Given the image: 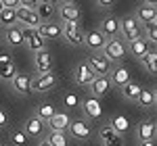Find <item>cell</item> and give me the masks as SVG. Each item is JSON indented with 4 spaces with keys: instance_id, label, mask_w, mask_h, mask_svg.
<instances>
[{
    "instance_id": "cell-19",
    "label": "cell",
    "mask_w": 157,
    "mask_h": 146,
    "mask_svg": "<svg viewBox=\"0 0 157 146\" xmlns=\"http://www.w3.org/2000/svg\"><path fill=\"white\" fill-rule=\"evenodd\" d=\"M136 136H138L140 142H151V140L155 138V123H153V121L138 123V127H136Z\"/></svg>"
},
{
    "instance_id": "cell-25",
    "label": "cell",
    "mask_w": 157,
    "mask_h": 146,
    "mask_svg": "<svg viewBox=\"0 0 157 146\" xmlns=\"http://www.w3.org/2000/svg\"><path fill=\"white\" fill-rule=\"evenodd\" d=\"M136 102H138L143 109H151V107H155V90L143 88L140 94H138V98H136Z\"/></svg>"
},
{
    "instance_id": "cell-5",
    "label": "cell",
    "mask_w": 157,
    "mask_h": 146,
    "mask_svg": "<svg viewBox=\"0 0 157 146\" xmlns=\"http://www.w3.org/2000/svg\"><path fill=\"white\" fill-rule=\"evenodd\" d=\"M157 4L155 2H145L143 6H138L136 9V15H134V19L138 21V25H151L155 23V17H157Z\"/></svg>"
},
{
    "instance_id": "cell-43",
    "label": "cell",
    "mask_w": 157,
    "mask_h": 146,
    "mask_svg": "<svg viewBox=\"0 0 157 146\" xmlns=\"http://www.w3.org/2000/svg\"><path fill=\"white\" fill-rule=\"evenodd\" d=\"M38 146H50V144H48V142H46V140H42V142H40V144H38Z\"/></svg>"
},
{
    "instance_id": "cell-44",
    "label": "cell",
    "mask_w": 157,
    "mask_h": 146,
    "mask_svg": "<svg viewBox=\"0 0 157 146\" xmlns=\"http://www.w3.org/2000/svg\"><path fill=\"white\" fill-rule=\"evenodd\" d=\"M4 11V4H2V0H0V13Z\"/></svg>"
},
{
    "instance_id": "cell-7",
    "label": "cell",
    "mask_w": 157,
    "mask_h": 146,
    "mask_svg": "<svg viewBox=\"0 0 157 146\" xmlns=\"http://www.w3.org/2000/svg\"><path fill=\"white\" fill-rule=\"evenodd\" d=\"M82 111H84V115L88 119H92V121H98V119H103V104H101V100L94 96L86 98L84 102H82Z\"/></svg>"
},
{
    "instance_id": "cell-41",
    "label": "cell",
    "mask_w": 157,
    "mask_h": 146,
    "mask_svg": "<svg viewBox=\"0 0 157 146\" xmlns=\"http://www.w3.org/2000/svg\"><path fill=\"white\" fill-rule=\"evenodd\" d=\"M6 61H11V59H9V52H6V48H0V65L6 63Z\"/></svg>"
},
{
    "instance_id": "cell-31",
    "label": "cell",
    "mask_w": 157,
    "mask_h": 146,
    "mask_svg": "<svg viewBox=\"0 0 157 146\" xmlns=\"http://www.w3.org/2000/svg\"><path fill=\"white\" fill-rule=\"evenodd\" d=\"M140 84H136V82H130V84H126L124 88H121V94H124V98H128V100H136L138 98V94H140Z\"/></svg>"
},
{
    "instance_id": "cell-42",
    "label": "cell",
    "mask_w": 157,
    "mask_h": 146,
    "mask_svg": "<svg viewBox=\"0 0 157 146\" xmlns=\"http://www.w3.org/2000/svg\"><path fill=\"white\" fill-rule=\"evenodd\" d=\"M140 146H155V142L151 140V142H140Z\"/></svg>"
},
{
    "instance_id": "cell-12",
    "label": "cell",
    "mask_w": 157,
    "mask_h": 146,
    "mask_svg": "<svg viewBox=\"0 0 157 146\" xmlns=\"http://www.w3.org/2000/svg\"><path fill=\"white\" fill-rule=\"evenodd\" d=\"M101 34L109 40H115V38L120 36V21L115 19V17H105L103 21H101V29H98Z\"/></svg>"
},
{
    "instance_id": "cell-15",
    "label": "cell",
    "mask_w": 157,
    "mask_h": 146,
    "mask_svg": "<svg viewBox=\"0 0 157 146\" xmlns=\"http://www.w3.org/2000/svg\"><path fill=\"white\" fill-rule=\"evenodd\" d=\"M13 90L23 96H29L32 94V77L25 73H17V77L13 79Z\"/></svg>"
},
{
    "instance_id": "cell-30",
    "label": "cell",
    "mask_w": 157,
    "mask_h": 146,
    "mask_svg": "<svg viewBox=\"0 0 157 146\" xmlns=\"http://www.w3.org/2000/svg\"><path fill=\"white\" fill-rule=\"evenodd\" d=\"M0 23L4 25L6 29H9V27H15V25L19 23V21H17V11H13V9H4V11L0 13Z\"/></svg>"
},
{
    "instance_id": "cell-35",
    "label": "cell",
    "mask_w": 157,
    "mask_h": 146,
    "mask_svg": "<svg viewBox=\"0 0 157 146\" xmlns=\"http://www.w3.org/2000/svg\"><path fill=\"white\" fill-rule=\"evenodd\" d=\"M11 142L15 146H23L25 142H27V136H25V132L23 130H11Z\"/></svg>"
},
{
    "instance_id": "cell-6",
    "label": "cell",
    "mask_w": 157,
    "mask_h": 146,
    "mask_svg": "<svg viewBox=\"0 0 157 146\" xmlns=\"http://www.w3.org/2000/svg\"><path fill=\"white\" fill-rule=\"evenodd\" d=\"M94 73H92V69L88 67V63H78L75 65V69H73V79H75V84L78 86H90L92 82H94Z\"/></svg>"
},
{
    "instance_id": "cell-29",
    "label": "cell",
    "mask_w": 157,
    "mask_h": 146,
    "mask_svg": "<svg viewBox=\"0 0 157 146\" xmlns=\"http://www.w3.org/2000/svg\"><path fill=\"white\" fill-rule=\"evenodd\" d=\"M130 52H132L134 57H138V59H143L147 52H149V42H147L145 38H140V40H136L130 44Z\"/></svg>"
},
{
    "instance_id": "cell-20",
    "label": "cell",
    "mask_w": 157,
    "mask_h": 146,
    "mask_svg": "<svg viewBox=\"0 0 157 146\" xmlns=\"http://www.w3.org/2000/svg\"><path fill=\"white\" fill-rule=\"evenodd\" d=\"M109 82L115 86H120V88H124L126 84H130L132 79H130V71L126 69V67H115L113 71H111V77H109Z\"/></svg>"
},
{
    "instance_id": "cell-36",
    "label": "cell",
    "mask_w": 157,
    "mask_h": 146,
    "mask_svg": "<svg viewBox=\"0 0 157 146\" xmlns=\"http://www.w3.org/2000/svg\"><path fill=\"white\" fill-rule=\"evenodd\" d=\"M145 40H147V42H153V44H157V25H155V23L145 25Z\"/></svg>"
},
{
    "instance_id": "cell-27",
    "label": "cell",
    "mask_w": 157,
    "mask_h": 146,
    "mask_svg": "<svg viewBox=\"0 0 157 146\" xmlns=\"http://www.w3.org/2000/svg\"><path fill=\"white\" fill-rule=\"evenodd\" d=\"M17 77V67H15V63L13 61H6L0 65V79H4V82H13Z\"/></svg>"
},
{
    "instance_id": "cell-33",
    "label": "cell",
    "mask_w": 157,
    "mask_h": 146,
    "mask_svg": "<svg viewBox=\"0 0 157 146\" xmlns=\"http://www.w3.org/2000/svg\"><path fill=\"white\" fill-rule=\"evenodd\" d=\"M27 46H29V50H34V52H42V50H46V40L36 31L34 36L27 40Z\"/></svg>"
},
{
    "instance_id": "cell-17",
    "label": "cell",
    "mask_w": 157,
    "mask_h": 146,
    "mask_svg": "<svg viewBox=\"0 0 157 146\" xmlns=\"http://www.w3.org/2000/svg\"><path fill=\"white\" fill-rule=\"evenodd\" d=\"M34 63H36V69L40 71V75H42V73H50V69H52V57H50L48 50L36 52Z\"/></svg>"
},
{
    "instance_id": "cell-38",
    "label": "cell",
    "mask_w": 157,
    "mask_h": 146,
    "mask_svg": "<svg viewBox=\"0 0 157 146\" xmlns=\"http://www.w3.org/2000/svg\"><path fill=\"white\" fill-rule=\"evenodd\" d=\"M2 4H4V9H13V11H17V9L21 6V0H2Z\"/></svg>"
},
{
    "instance_id": "cell-23",
    "label": "cell",
    "mask_w": 157,
    "mask_h": 146,
    "mask_svg": "<svg viewBox=\"0 0 157 146\" xmlns=\"http://www.w3.org/2000/svg\"><path fill=\"white\" fill-rule=\"evenodd\" d=\"M69 134H71L73 138H78V140H86V138H90V127H88V123H84V121H71Z\"/></svg>"
},
{
    "instance_id": "cell-4",
    "label": "cell",
    "mask_w": 157,
    "mask_h": 146,
    "mask_svg": "<svg viewBox=\"0 0 157 146\" xmlns=\"http://www.w3.org/2000/svg\"><path fill=\"white\" fill-rule=\"evenodd\" d=\"M57 84H59L57 73H42L36 79H32V92H50Z\"/></svg>"
},
{
    "instance_id": "cell-46",
    "label": "cell",
    "mask_w": 157,
    "mask_h": 146,
    "mask_svg": "<svg viewBox=\"0 0 157 146\" xmlns=\"http://www.w3.org/2000/svg\"><path fill=\"white\" fill-rule=\"evenodd\" d=\"M155 104H157V92H155Z\"/></svg>"
},
{
    "instance_id": "cell-14",
    "label": "cell",
    "mask_w": 157,
    "mask_h": 146,
    "mask_svg": "<svg viewBox=\"0 0 157 146\" xmlns=\"http://www.w3.org/2000/svg\"><path fill=\"white\" fill-rule=\"evenodd\" d=\"M98 138L103 140V144L105 146H124V140H121L120 134H115L109 125H103L101 130H98Z\"/></svg>"
},
{
    "instance_id": "cell-26",
    "label": "cell",
    "mask_w": 157,
    "mask_h": 146,
    "mask_svg": "<svg viewBox=\"0 0 157 146\" xmlns=\"http://www.w3.org/2000/svg\"><path fill=\"white\" fill-rule=\"evenodd\" d=\"M55 113H57V109L52 107V104H48V102H42V104H38L36 109V117L40 119V121L48 123L52 117H55Z\"/></svg>"
},
{
    "instance_id": "cell-16",
    "label": "cell",
    "mask_w": 157,
    "mask_h": 146,
    "mask_svg": "<svg viewBox=\"0 0 157 146\" xmlns=\"http://www.w3.org/2000/svg\"><path fill=\"white\" fill-rule=\"evenodd\" d=\"M44 125H46V123L40 121L36 115H34V117H29V119L25 121V130L23 132H25L27 138H40V136L44 134Z\"/></svg>"
},
{
    "instance_id": "cell-2",
    "label": "cell",
    "mask_w": 157,
    "mask_h": 146,
    "mask_svg": "<svg viewBox=\"0 0 157 146\" xmlns=\"http://www.w3.org/2000/svg\"><path fill=\"white\" fill-rule=\"evenodd\" d=\"M120 36L128 42V44H132V42H136V40H140L143 38V34H140V25H138V21L134 19V17H126L124 21H120Z\"/></svg>"
},
{
    "instance_id": "cell-49",
    "label": "cell",
    "mask_w": 157,
    "mask_h": 146,
    "mask_svg": "<svg viewBox=\"0 0 157 146\" xmlns=\"http://www.w3.org/2000/svg\"><path fill=\"white\" fill-rule=\"evenodd\" d=\"M0 146H2V144H0Z\"/></svg>"
},
{
    "instance_id": "cell-8",
    "label": "cell",
    "mask_w": 157,
    "mask_h": 146,
    "mask_svg": "<svg viewBox=\"0 0 157 146\" xmlns=\"http://www.w3.org/2000/svg\"><path fill=\"white\" fill-rule=\"evenodd\" d=\"M63 38L71 46H82L84 44V31L78 27V23H65L63 25Z\"/></svg>"
},
{
    "instance_id": "cell-21",
    "label": "cell",
    "mask_w": 157,
    "mask_h": 146,
    "mask_svg": "<svg viewBox=\"0 0 157 146\" xmlns=\"http://www.w3.org/2000/svg\"><path fill=\"white\" fill-rule=\"evenodd\" d=\"M38 34L44 38V40H52V38L63 36V27L59 23H42L40 29H38Z\"/></svg>"
},
{
    "instance_id": "cell-47",
    "label": "cell",
    "mask_w": 157,
    "mask_h": 146,
    "mask_svg": "<svg viewBox=\"0 0 157 146\" xmlns=\"http://www.w3.org/2000/svg\"><path fill=\"white\" fill-rule=\"evenodd\" d=\"M155 25H157V17H155Z\"/></svg>"
},
{
    "instance_id": "cell-11",
    "label": "cell",
    "mask_w": 157,
    "mask_h": 146,
    "mask_svg": "<svg viewBox=\"0 0 157 146\" xmlns=\"http://www.w3.org/2000/svg\"><path fill=\"white\" fill-rule=\"evenodd\" d=\"M84 44L90 50H103L107 46V38L103 36L98 29H90V31L84 34Z\"/></svg>"
},
{
    "instance_id": "cell-24",
    "label": "cell",
    "mask_w": 157,
    "mask_h": 146,
    "mask_svg": "<svg viewBox=\"0 0 157 146\" xmlns=\"http://www.w3.org/2000/svg\"><path fill=\"white\" fill-rule=\"evenodd\" d=\"M25 40H23V29L19 27V25H15V27H9L6 29V44L9 46H21Z\"/></svg>"
},
{
    "instance_id": "cell-40",
    "label": "cell",
    "mask_w": 157,
    "mask_h": 146,
    "mask_svg": "<svg viewBox=\"0 0 157 146\" xmlns=\"http://www.w3.org/2000/svg\"><path fill=\"white\" fill-rule=\"evenodd\" d=\"M97 4H98V6H103V9H113V6H115L113 0H97Z\"/></svg>"
},
{
    "instance_id": "cell-22",
    "label": "cell",
    "mask_w": 157,
    "mask_h": 146,
    "mask_svg": "<svg viewBox=\"0 0 157 146\" xmlns=\"http://www.w3.org/2000/svg\"><path fill=\"white\" fill-rule=\"evenodd\" d=\"M109 127L115 132V134H126L128 130H130V121L124 117V115H113L111 119H109Z\"/></svg>"
},
{
    "instance_id": "cell-32",
    "label": "cell",
    "mask_w": 157,
    "mask_h": 146,
    "mask_svg": "<svg viewBox=\"0 0 157 146\" xmlns=\"http://www.w3.org/2000/svg\"><path fill=\"white\" fill-rule=\"evenodd\" d=\"M36 13H38V17H40L42 21H46V19L52 17V13H55V4H52V2H38Z\"/></svg>"
},
{
    "instance_id": "cell-48",
    "label": "cell",
    "mask_w": 157,
    "mask_h": 146,
    "mask_svg": "<svg viewBox=\"0 0 157 146\" xmlns=\"http://www.w3.org/2000/svg\"><path fill=\"white\" fill-rule=\"evenodd\" d=\"M0 40H2V38H0Z\"/></svg>"
},
{
    "instance_id": "cell-37",
    "label": "cell",
    "mask_w": 157,
    "mask_h": 146,
    "mask_svg": "<svg viewBox=\"0 0 157 146\" xmlns=\"http://www.w3.org/2000/svg\"><path fill=\"white\" fill-rule=\"evenodd\" d=\"M63 102H65L67 109H73V107H78V96H75V94H65Z\"/></svg>"
},
{
    "instance_id": "cell-45",
    "label": "cell",
    "mask_w": 157,
    "mask_h": 146,
    "mask_svg": "<svg viewBox=\"0 0 157 146\" xmlns=\"http://www.w3.org/2000/svg\"><path fill=\"white\" fill-rule=\"evenodd\" d=\"M155 138H157V121H155Z\"/></svg>"
},
{
    "instance_id": "cell-18",
    "label": "cell",
    "mask_w": 157,
    "mask_h": 146,
    "mask_svg": "<svg viewBox=\"0 0 157 146\" xmlns=\"http://www.w3.org/2000/svg\"><path fill=\"white\" fill-rule=\"evenodd\" d=\"M90 90H92V94L94 98H101L107 96L109 90H111V82H109V77H94V82L90 84Z\"/></svg>"
},
{
    "instance_id": "cell-34",
    "label": "cell",
    "mask_w": 157,
    "mask_h": 146,
    "mask_svg": "<svg viewBox=\"0 0 157 146\" xmlns=\"http://www.w3.org/2000/svg\"><path fill=\"white\" fill-rule=\"evenodd\" d=\"M46 142L50 146H67V136L63 134V132H50L46 136Z\"/></svg>"
},
{
    "instance_id": "cell-9",
    "label": "cell",
    "mask_w": 157,
    "mask_h": 146,
    "mask_svg": "<svg viewBox=\"0 0 157 146\" xmlns=\"http://www.w3.org/2000/svg\"><path fill=\"white\" fill-rule=\"evenodd\" d=\"M124 52H126V48H124V42L115 38V40H107V46L103 48V57L113 63V61H120L121 57H124Z\"/></svg>"
},
{
    "instance_id": "cell-39",
    "label": "cell",
    "mask_w": 157,
    "mask_h": 146,
    "mask_svg": "<svg viewBox=\"0 0 157 146\" xmlns=\"http://www.w3.org/2000/svg\"><path fill=\"white\" fill-rule=\"evenodd\" d=\"M6 123H9V113H6V111L0 107V127H4Z\"/></svg>"
},
{
    "instance_id": "cell-1",
    "label": "cell",
    "mask_w": 157,
    "mask_h": 146,
    "mask_svg": "<svg viewBox=\"0 0 157 146\" xmlns=\"http://www.w3.org/2000/svg\"><path fill=\"white\" fill-rule=\"evenodd\" d=\"M88 67L92 69V73L97 75V77H109L111 75V71H113V63L109 61V59H105L103 54H90L88 57Z\"/></svg>"
},
{
    "instance_id": "cell-3",
    "label": "cell",
    "mask_w": 157,
    "mask_h": 146,
    "mask_svg": "<svg viewBox=\"0 0 157 146\" xmlns=\"http://www.w3.org/2000/svg\"><path fill=\"white\" fill-rule=\"evenodd\" d=\"M17 21L19 23L25 25V29H40V25H42V19L38 17L36 11H32V9H25L23 4L17 9Z\"/></svg>"
},
{
    "instance_id": "cell-28",
    "label": "cell",
    "mask_w": 157,
    "mask_h": 146,
    "mask_svg": "<svg viewBox=\"0 0 157 146\" xmlns=\"http://www.w3.org/2000/svg\"><path fill=\"white\" fill-rule=\"evenodd\" d=\"M140 61H143V65H145L147 71L153 73V75H157V52H155V50H149Z\"/></svg>"
},
{
    "instance_id": "cell-13",
    "label": "cell",
    "mask_w": 157,
    "mask_h": 146,
    "mask_svg": "<svg viewBox=\"0 0 157 146\" xmlns=\"http://www.w3.org/2000/svg\"><path fill=\"white\" fill-rule=\"evenodd\" d=\"M69 125H71V117L67 115V113H55V117L48 121V127L50 132H63L65 134V130H69Z\"/></svg>"
},
{
    "instance_id": "cell-10",
    "label": "cell",
    "mask_w": 157,
    "mask_h": 146,
    "mask_svg": "<svg viewBox=\"0 0 157 146\" xmlns=\"http://www.w3.org/2000/svg\"><path fill=\"white\" fill-rule=\"evenodd\" d=\"M59 17L65 23H78V19H80V6L75 2H63V4H59Z\"/></svg>"
}]
</instances>
